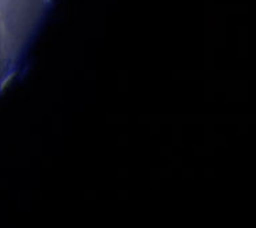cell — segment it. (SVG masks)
<instances>
[{
  "label": "cell",
  "mask_w": 256,
  "mask_h": 228,
  "mask_svg": "<svg viewBox=\"0 0 256 228\" xmlns=\"http://www.w3.org/2000/svg\"><path fill=\"white\" fill-rule=\"evenodd\" d=\"M45 3H46V5H50V3H52V0H45Z\"/></svg>",
  "instance_id": "cell-2"
},
{
  "label": "cell",
  "mask_w": 256,
  "mask_h": 228,
  "mask_svg": "<svg viewBox=\"0 0 256 228\" xmlns=\"http://www.w3.org/2000/svg\"><path fill=\"white\" fill-rule=\"evenodd\" d=\"M12 73H14V63L11 59L8 44H7L4 21L0 15V92L4 89L6 84L10 81Z\"/></svg>",
  "instance_id": "cell-1"
}]
</instances>
